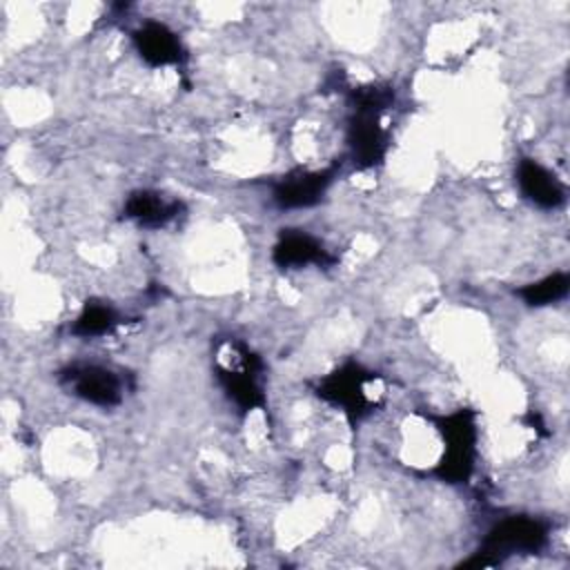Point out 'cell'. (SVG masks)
I'll list each match as a JSON object with an SVG mask.
<instances>
[{"instance_id":"1","label":"cell","mask_w":570,"mask_h":570,"mask_svg":"<svg viewBox=\"0 0 570 570\" xmlns=\"http://www.w3.org/2000/svg\"><path fill=\"white\" fill-rule=\"evenodd\" d=\"M443 439V454L434 465V476L445 483H465L476 459V419L468 407L441 416H428Z\"/></svg>"},{"instance_id":"2","label":"cell","mask_w":570,"mask_h":570,"mask_svg":"<svg viewBox=\"0 0 570 570\" xmlns=\"http://www.w3.org/2000/svg\"><path fill=\"white\" fill-rule=\"evenodd\" d=\"M548 543V525L534 517H508L499 521L481 541V548L463 566H497L505 557L539 552Z\"/></svg>"},{"instance_id":"3","label":"cell","mask_w":570,"mask_h":570,"mask_svg":"<svg viewBox=\"0 0 570 570\" xmlns=\"http://www.w3.org/2000/svg\"><path fill=\"white\" fill-rule=\"evenodd\" d=\"M374 372L350 361L321 379L316 394L338 407L350 419V423H356L372 412V401L365 394V385L374 381Z\"/></svg>"},{"instance_id":"4","label":"cell","mask_w":570,"mask_h":570,"mask_svg":"<svg viewBox=\"0 0 570 570\" xmlns=\"http://www.w3.org/2000/svg\"><path fill=\"white\" fill-rule=\"evenodd\" d=\"M381 116L383 114L374 109L350 107L345 142L350 160L358 169H374L387 156L390 136L387 129L381 125Z\"/></svg>"},{"instance_id":"5","label":"cell","mask_w":570,"mask_h":570,"mask_svg":"<svg viewBox=\"0 0 570 570\" xmlns=\"http://www.w3.org/2000/svg\"><path fill=\"white\" fill-rule=\"evenodd\" d=\"M232 347L236 352L238 367L216 365V379H218L223 392L243 412L265 407V394L261 387V374H263L261 356L254 354L243 343H234Z\"/></svg>"},{"instance_id":"6","label":"cell","mask_w":570,"mask_h":570,"mask_svg":"<svg viewBox=\"0 0 570 570\" xmlns=\"http://www.w3.org/2000/svg\"><path fill=\"white\" fill-rule=\"evenodd\" d=\"M60 383L85 403L114 407L122 401V383L116 372L98 363H73L60 370Z\"/></svg>"},{"instance_id":"7","label":"cell","mask_w":570,"mask_h":570,"mask_svg":"<svg viewBox=\"0 0 570 570\" xmlns=\"http://www.w3.org/2000/svg\"><path fill=\"white\" fill-rule=\"evenodd\" d=\"M341 165H332L314 171H292L283 176L274 189L272 198L281 209H303L316 205L327 187L334 183Z\"/></svg>"},{"instance_id":"8","label":"cell","mask_w":570,"mask_h":570,"mask_svg":"<svg viewBox=\"0 0 570 570\" xmlns=\"http://www.w3.org/2000/svg\"><path fill=\"white\" fill-rule=\"evenodd\" d=\"M134 47L149 67H180L187 58L178 36L158 20H145L131 33Z\"/></svg>"},{"instance_id":"9","label":"cell","mask_w":570,"mask_h":570,"mask_svg":"<svg viewBox=\"0 0 570 570\" xmlns=\"http://www.w3.org/2000/svg\"><path fill=\"white\" fill-rule=\"evenodd\" d=\"M272 261L281 269H298L307 265L330 267L334 265V256L325 249V245L303 229H283L272 249Z\"/></svg>"},{"instance_id":"10","label":"cell","mask_w":570,"mask_h":570,"mask_svg":"<svg viewBox=\"0 0 570 570\" xmlns=\"http://www.w3.org/2000/svg\"><path fill=\"white\" fill-rule=\"evenodd\" d=\"M517 185L525 200L539 209H557L566 200V189L559 178L534 158H521L517 163Z\"/></svg>"},{"instance_id":"11","label":"cell","mask_w":570,"mask_h":570,"mask_svg":"<svg viewBox=\"0 0 570 570\" xmlns=\"http://www.w3.org/2000/svg\"><path fill=\"white\" fill-rule=\"evenodd\" d=\"M183 209L185 205L176 198H165L160 191L154 189H136L127 196L122 214L140 227L158 229L176 220Z\"/></svg>"},{"instance_id":"12","label":"cell","mask_w":570,"mask_h":570,"mask_svg":"<svg viewBox=\"0 0 570 570\" xmlns=\"http://www.w3.org/2000/svg\"><path fill=\"white\" fill-rule=\"evenodd\" d=\"M120 325V314L105 301H87L71 325V334L80 338H96L111 334Z\"/></svg>"},{"instance_id":"13","label":"cell","mask_w":570,"mask_h":570,"mask_svg":"<svg viewBox=\"0 0 570 570\" xmlns=\"http://www.w3.org/2000/svg\"><path fill=\"white\" fill-rule=\"evenodd\" d=\"M568 289H570V276L566 272H554L519 287L517 296L530 307H543L566 298Z\"/></svg>"}]
</instances>
